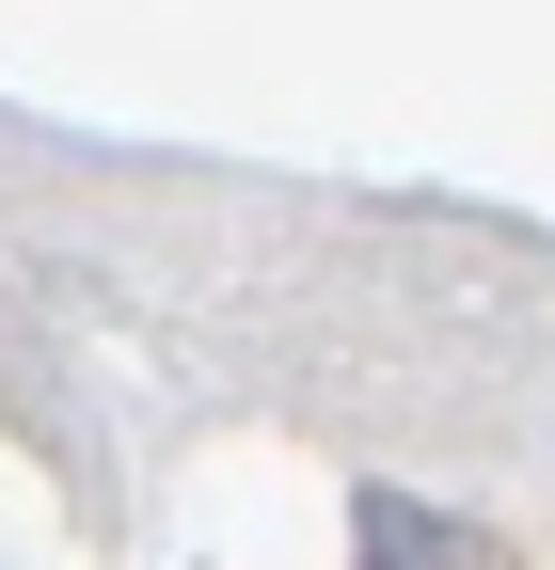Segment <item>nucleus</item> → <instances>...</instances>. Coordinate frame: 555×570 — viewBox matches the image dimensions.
Masks as SVG:
<instances>
[{
  "instance_id": "obj_1",
  "label": "nucleus",
  "mask_w": 555,
  "mask_h": 570,
  "mask_svg": "<svg viewBox=\"0 0 555 570\" xmlns=\"http://www.w3.org/2000/svg\"><path fill=\"white\" fill-rule=\"evenodd\" d=\"M350 554L366 570H508L460 508H429V491H350Z\"/></svg>"
}]
</instances>
